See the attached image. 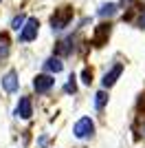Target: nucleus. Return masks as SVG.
Masks as SVG:
<instances>
[{
	"label": "nucleus",
	"mask_w": 145,
	"mask_h": 148,
	"mask_svg": "<svg viewBox=\"0 0 145 148\" xmlns=\"http://www.w3.org/2000/svg\"><path fill=\"white\" fill-rule=\"evenodd\" d=\"M70 20H72V9H70V7H62V9H57V11L53 13L51 25H53L55 31H62V29H66V27H68Z\"/></svg>",
	"instance_id": "1"
},
{
	"label": "nucleus",
	"mask_w": 145,
	"mask_h": 148,
	"mask_svg": "<svg viewBox=\"0 0 145 148\" xmlns=\"http://www.w3.org/2000/svg\"><path fill=\"white\" fill-rule=\"evenodd\" d=\"M92 130H95V124H92L90 117H81L77 124H75V137L77 139H86V137H90L92 135Z\"/></svg>",
	"instance_id": "2"
},
{
	"label": "nucleus",
	"mask_w": 145,
	"mask_h": 148,
	"mask_svg": "<svg viewBox=\"0 0 145 148\" xmlns=\"http://www.w3.org/2000/svg\"><path fill=\"white\" fill-rule=\"evenodd\" d=\"M37 27H40V22H37L35 18H29L26 22H24V27L20 29V40H22V42H31V40H35Z\"/></svg>",
	"instance_id": "3"
},
{
	"label": "nucleus",
	"mask_w": 145,
	"mask_h": 148,
	"mask_svg": "<svg viewBox=\"0 0 145 148\" xmlns=\"http://www.w3.org/2000/svg\"><path fill=\"white\" fill-rule=\"evenodd\" d=\"M31 115H33L31 99H29V97H20L18 106H16V117H20V119H29Z\"/></svg>",
	"instance_id": "4"
},
{
	"label": "nucleus",
	"mask_w": 145,
	"mask_h": 148,
	"mask_svg": "<svg viewBox=\"0 0 145 148\" xmlns=\"http://www.w3.org/2000/svg\"><path fill=\"white\" fill-rule=\"evenodd\" d=\"M53 84H55V80L51 77V75H37L35 80H33V88H35L37 93L51 91V88H53Z\"/></svg>",
	"instance_id": "5"
},
{
	"label": "nucleus",
	"mask_w": 145,
	"mask_h": 148,
	"mask_svg": "<svg viewBox=\"0 0 145 148\" xmlns=\"http://www.w3.org/2000/svg\"><path fill=\"white\" fill-rule=\"evenodd\" d=\"M121 73H123V64H115V66L110 69L108 73L103 75L101 84H103V86H106V88H110V86H112V84H115V82H117V77H119Z\"/></svg>",
	"instance_id": "6"
},
{
	"label": "nucleus",
	"mask_w": 145,
	"mask_h": 148,
	"mask_svg": "<svg viewBox=\"0 0 145 148\" xmlns=\"http://www.w3.org/2000/svg\"><path fill=\"white\" fill-rule=\"evenodd\" d=\"M108 36H110V25H99L97 31H95V36H92V42H95L97 47H101V44L108 40Z\"/></svg>",
	"instance_id": "7"
},
{
	"label": "nucleus",
	"mask_w": 145,
	"mask_h": 148,
	"mask_svg": "<svg viewBox=\"0 0 145 148\" xmlns=\"http://www.w3.org/2000/svg\"><path fill=\"white\" fill-rule=\"evenodd\" d=\"M0 84H2V88H5V91L13 93L16 88H18V75H16V71H9V73L2 77V82H0Z\"/></svg>",
	"instance_id": "8"
},
{
	"label": "nucleus",
	"mask_w": 145,
	"mask_h": 148,
	"mask_svg": "<svg viewBox=\"0 0 145 148\" xmlns=\"http://www.w3.org/2000/svg\"><path fill=\"white\" fill-rule=\"evenodd\" d=\"M44 66H46L48 71H51V73H60L62 69H64V64H62V62L57 60V58H48V60L44 62Z\"/></svg>",
	"instance_id": "9"
},
{
	"label": "nucleus",
	"mask_w": 145,
	"mask_h": 148,
	"mask_svg": "<svg viewBox=\"0 0 145 148\" xmlns=\"http://www.w3.org/2000/svg\"><path fill=\"white\" fill-rule=\"evenodd\" d=\"M117 13V5L115 2H108V5H103L101 9H99V16L101 18H106V16H115Z\"/></svg>",
	"instance_id": "10"
},
{
	"label": "nucleus",
	"mask_w": 145,
	"mask_h": 148,
	"mask_svg": "<svg viewBox=\"0 0 145 148\" xmlns=\"http://www.w3.org/2000/svg\"><path fill=\"white\" fill-rule=\"evenodd\" d=\"M108 102V95H106V91H99L95 95V108H103V104Z\"/></svg>",
	"instance_id": "11"
},
{
	"label": "nucleus",
	"mask_w": 145,
	"mask_h": 148,
	"mask_svg": "<svg viewBox=\"0 0 145 148\" xmlns=\"http://www.w3.org/2000/svg\"><path fill=\"white\" fill-rule=\"evenodd\" d=\"M24 22H26V18H24V16H16V18L11 20V27H13L16 31H20V29L24 27Z\"/></svg>",
	"instance_id": "12"
},
{
	"label": "nucleus",
	"mask_w": 145,
	"mask_h": 148,
	"mask_svg": "<svg viewBox=\"0 0 145 148\" xmlns=\"http://www.w3.org/2000/svg\"><path fill=\"white\" fill-rule=\"evenodd\" d=\"M81 77H84V82H86V84H90V80H92V73L88 71V69H84V73H81Z\"/></svg>",
	"instance_id": "13"
},
{
	"label": "nucleus",
	"mask_w": 145,
	"mask_h": 148,
	"mask_svg": "<svg viewBox=\"0 0 145 148\" xmlns=\"http://www.w3.org/2000/svg\"><path fill=\"white\" fill-rule=\"evenodd\" d=\"M77 91V86H75V82H72V77H70V82L66 84V93H75Z\"/></svg>",
	"instance_id": "14"
},
{
	"label": "nucleus",
	"mask_w": 145,
	"mask_h": 148,
	"mask_svg": "<svg viewBox=\"0 0 145 148\" xmlns=\"http://www.w3.org/2000/svg\"><path fill=\"white\" fill-rule=\"evenodd\" d=\"M7 53H9V49L2 44V47H0V60H2V58H7Z\"/></svg>",
	"instance_id": "15"
},
{
	"label": "nucleus",
	"mask_w": 145,
	"mask_h": 148,
	"mask_svg": "<svg viewBox=\"0 0 145 148\" xmlns=\"http://www.w3.org/2000/svg\"><path fill=\"white\" fill-rule=\"evenodd\" d=\"M139 27H145V13H141V18H139Z\"/></svg>",
	"instance_id": "16"
},
{
	"label": "nucleus",
	"mask_w": 145,
	"mask_h": 148,
	"mask_svg": "<svg viewBox=\"0 0 145 148\" xmlns=\"http://www.w3.org/2000/svg\"><path fill=\"white\" fill-rule=\"evenodd\" d=\"M141 133H143V135H145V124H143V128H141Z\"/></svg>",
	"instance_id": "17"
}]
</instances>
